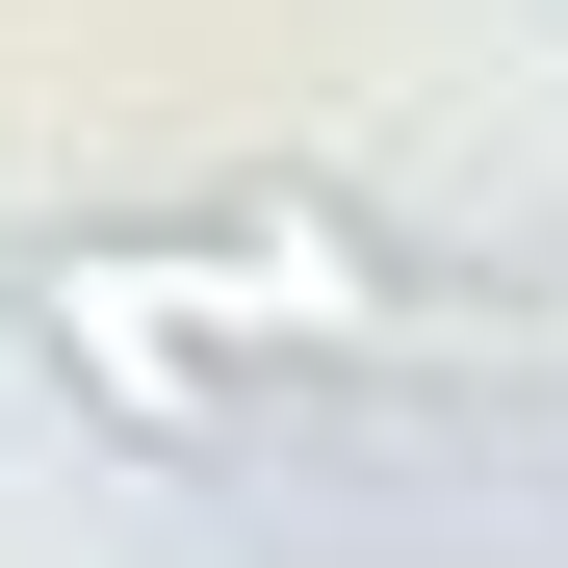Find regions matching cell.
I'll return each instance as SVG.
<instances>
[{
    "label": "cell",
    "instance_id": "1",
    "mask_svg": "<svg viewBox=\"0 0 568 568\" xmlns=\"http://www.w3.org/2000/svg\"><path fill=\"white\" fill-rule=\"evenodd\" d=\"M27 336H52V388H104L155 465H258V388L155 311V258H130V233H27Z\"/></svg>",
    "mask_w": 568,
    "mask_h": 568
}]
</instances>
